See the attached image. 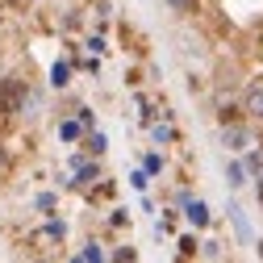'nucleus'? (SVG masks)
<instances>
[{
    "label": "nucleus",
    "mask_w": 263,
    "mask_h": 263,
    "mask_svg": "<svg viewBox=\"0 0 263 263\" xmlns=\"http://www.w3.org/2000/svg\"><path fill=\"white\" fill-rule=\"evenodd\" d=\"M172 9H180V13H192V0H172Z\"/></svg>",
    "instance_id": "5"
},
{
    "label": "nucleus",
    "mask_w": 263,
    "mask_h": 263,
    "mask_svg": "<svg viewBox=\"0 0 263 263\" xmlns=\"http://www.w3.org/2000/svg\"><path fill=\"white\" fill-rule=\"evenodd\" d=\"M9 113H13V109H5V105H0V134L9 129Z\"/></svg>",
    "instance_id": "4"
},
{
    "label": "nucleus",
    "mask_w": 263,
    "mask_h": 263,
    "mask_svg": "<svg viewBox=\"0 0 263 263\" xmlns=\"http://www.w3.org/2000/svg\"><path fill=\"white\" fill-rule=\"evenodd\" d=\"M226 142H230V146H234V151H238V146L247 142V134H242V129H226Z\"/></svg>",
    "instance_id": "3"
},
{
    "label": "nucleus",
    "mask_w": 263,
    "mask_h": 263,
    "mask_svg": "<svg viewBox=\"0 0 263 263\" xmlns=\"http://www.w3.org/2000/svg\"><path fill=\"white\" fill-rule=\"evenodd\" d=\"M247 109H251L255 117H263V88H255V92H251V101H247Z\"/></svg>",
    "instance_id": "2"
},
{
    "label": "nucleus",
    "mask_w": 263,
    "mask_h": 263,
    "mask_svg": "<svg viewBox=\"0 0 263 263\" xmlns=\"http://www.w3.org/2000/svg\"><path fill=\"white\" fill-rule=\"evenodd\" d=\"M0 105L13 109V113L25 105V88H21V80H0Z\"/></svg>",
    "instance_id": "1"
}]
</instances>
